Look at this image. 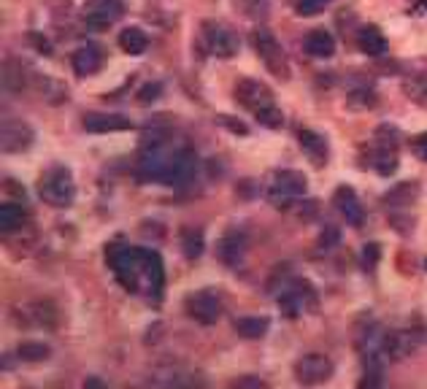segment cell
I'll list each match as a JSON object with an SVG mask.
<instances>
[{"instance_id": "6da1fadb", "label": "cell", "mask_w": 427, "mask_h": 389, "mask_svg": "<svg viewBox=\"0 0 427 389\" xmlns=\"http://www.w3.org/2000/svg\"><path fill=\"white\" fill-rule=\"evenodd\" d=\"M106 262H108V268L117 273V279H119V284L122 287H128L130 292H135L138 290V276H141V265H138V249H132L125 244V238L122 235H117L108 246H106Z\"/></svg>"}, {"instance_id": "7a4b0ae2", "label": "cell", "mask_w": 427, "mask_h": 389, "mask_svg": "<svg viewBox=\"0 0 427 389\" xmlns=\"http://www.w3.org/2000/svg\"><path fill=\"white\" fill-rule=\"evenodd\" d=\"M38 195H41L43 203H49L54 209L71 206L73 203V195H76V187H73L71 173L65 171V168H54V171L43 173Z\"/></svg>"}, {"instance_id": "3957f363", "label": "cell", "mask_w": 427, "mask_h": 389, "mask_svg": "<svg viewBox=\"0 0 427 389\" xmlns=\"http://www.w3.org/2000/svg\"><path fill=\"white\" fill-rule=\"evenodd\" d=\"M303 195H305V176L298 171H279L270 181V189H268V200L279 209L292 206Z\"/></svg>"}, {"instance_id": "277c9868", "label": "cell", "mask_w": 427, "mask_h": 389, "mask_svg": "<svg viewBox=\"0 0 427 389\" xmlns=\"http://www.w3.org/2000/svg\"><path fill=\"white\" fill-rule=\"evenodd\" d=\"M122 14H125L122 0H89L84 8V22L89 30L100 33V30H108Z\"/></svg>"}, {"instance_id": "5b68a950", "label": "cell", "mask_w": 427, "mask_h": 389, "mask_svg": "<svg viewBox=\"0 0 427 389\" xmlns=\"http://www.w3.org/2000/svg\"><path fill=\"white\" fill-rule=\"evenodd\" d=\"M333 376V362L327 354H305L295 365V379L303 387H316L325 384Z\"/></svg>"}, {"instance_id": "8992f818", "label": "cell", "mask_w": 427, "mask_h": 389, "mask_svg": "<svg viewBox=\"0 0 427 389\" xmlns=\"http://www.w3.org/2000/svg\"><path fill=\"white\" fill-rule=\"evenodd\" d=\"M187 314H189L198 325H203V327L214 325V322L219 319V314H222L219 295L211 292V290H198V292H192V295L187 298Z\"/></svg>"}, {"instance_id": "52a82bcc", "label": "cell", "mask_w": 427, "mask_h": 389, "mask_svg": "<svg viewBox=\"0 0 427 389\" xmlns=\"http://www.w3.org/2000/svg\"><path fill=\"white\" fill-rule=\"evenodd\" d=\"M36 141V132L27 122L22 119H8L3 122V152L5 154H19V152H27Z\"/></svg>"}, {"instance_id": "ba28073f", "label": "cell", "mask_w": 427, "mask_h": 389, "mask_svg": "<svg viewBox=\"0 0 427 389\" xmlns=\"http://www.w3.org/2000/svg\"><path fill=\"white\" fill-rule=\"evenodd\" d=\"M252 43H255V49L259 51V57L265 60V65H268L273 73L287 76V57H284L281 46L273 41L265 30H257L255 36H252Z\"/></svg>"}, {"instance_id": "9c48e42d", "label": "cell", "mask_w": 427, "mask_h": 389, "mask_svg": "<svg viewBox=\"0 0 427 389\" xmlns=\"http://www.w3.org/2000/svg\"><path fill=\"white\" fill-rule=\"evenodd\" d=\"M333 203H336L338 214L346 219V224H351V227H362V224H365L362 203H360V198L354 195L351 187H338L336 195H333Z\"/></svg>"}, {"instance_id": "30bf717a", "label": "cell", "mask_w": 427, "mask_h": 389, "mask_svg": "<svg viewBox=\"0 0 427 389\" xmlns=\"http://www.w3.org/2000/svg\"><path fill=\"white\" fill-rule=\"evenodd\" d=\"M203 36H206V49L211 51L214 57L227 60V57H233V54L238 51V41H235V36H233L227 27L206 25V27H203Z\"/></svg>"}, {"instance_id": "8fae6325", "label": "cell", "mask_w": 427, "mask_h": 389, "mask_svg": "<svg viewBox=\"0 0 427 389\" xmlns=\"http://www.w3.org/2000/svg\"><path fill=\"white\" fill-rule=\"evenodd\" d=\"M235 97H238V103H244L252 114L259 111L262 106L273 103L270 89H268L265 84H259V82H255V79H244V82H238V86H235Z\"/></svg>"}, {"instance_id": "7c38bea8", "label": "cell", "mask_w": 427, "mask_h": 389, "mask_svg": "<svg viewBox=\"0 0 427 389\" xmlns=\"http://www.w3.org/2000/svg\"><path fill=\"white\" fill-rule=\"evenodd\" d=\"M138 265H141V279H146L149 290L160 292L163 281H165V268H163L160 255L152 252V249H138Z\"/></svg>"}, {"instance_id": "4fadbf2b", "label": "cell", "mask_w": 427, "mask_h": 389, "mask_svg": "<svg viewBox=\"0 0 427 389\" xmlns=\"http://www.w3.org/2000/svg\"><path fill=\"white\" fill-rule=\"evenodd\" d=\"M195 173H198V154L192 149H178L176 152V163H173L171 187H176V189L189 187L195 181Z\"/></svg>"}, {"instance_id": "5bb4252c", "label": "cell", "mask_w": 427, "mask_h": 389, "mask_svg": "<svg viewBox=\"0 0 427 389\" xmlns=\"http://www.w3.org/2000/svg\"><path fill=\"white\" fill-rule=\"evenodd\" d=\"M216 255L224 265H241V259L246 255V238L241 230H227L216 246Z\"/></svg>"}, {"instance_id": "9a60e30c", "label": "cell", "mask_w": 427, "mask_h": 389, "mask_svg": "<svg viewBox=\"0 0 427 389\" xmlns=\"http://www.w3.org/2000/svg\"><path fill=\"white\" fill-rule=\"evenodd\" d=\"M130 119L122 114H86L84 117V130L86 132H95V135H103V132H119V130H128Z\"/></svg>"}, {"instance_id": "2e32d148", "label": "cell", "mask_w": 427, "mask_h": 389, "mask_svg": "<svg viewBox=\"0 0 427 389\" xmlns=\"http://www.w3.org/2000/svg\"><path fill=\"white\" fill-rule=\"evenodd\" d=\"M305 298H314L308 281H305V279H295L292 287L281 295V311H284L287 316H298L300 311H303V300H305Z\"/></svg>"}, {"instance_id": "e0dca14e", "label": "cell", "mask_w": 427, "mask_h": 389, "mask_svg": "<svg viewBox=\"0 0 427 389\" xmlns=\"http://www.w3.org/2000/svg\"><path fill=\"white\" fill-rule=\"evenodd\" d=\"M100 65H103V51L97 43H86L73 54V71L79 76H92Z\"/></svg>"}, {"instance_id": "ac0fdd59", "label": "cell", "mask_w": 427, "mask_h": 389, "mask_svg": "<svg viewBox=\"0 0 427 389\" xmlns=\"http://www.w3.org/2000/svg\"><path fill=\"white\" fill-rule=\"evenodd\" d=\"M303 49H305V54L325 60V57H330V54L336 51V41H333V36H330L327 30H311V33L303 38Z\"/></svg>"}, {"instance_id": "d6986e66", "label": "cell", "mask_w": 427, "mask_h": 389, "mask_svg": "<svg viewBox=\"0 0 427 389\" xmlns=\"http://www.w3.org/2000/svg\"><path fill=\"white\" fill-rule=\"evenodd\" d=\"M298 138L300 143H303V149H305V154H308V160L314 165H325L327 163V143H325L322 135H316L311 130H298Z\"/></svg>"}, {"instance_id": "ffe728a7", "label": "cell", "mask_w": 427, "mask_h": 389, "mask_svg": "<svg viewBox=\"0 0 427 389\" xmlns=\"http://www.w3.org/2000/svg\"><path fill=\"white\" fill-rule=\"evenodd\" d=\"M163 119H154L146 132H143V138H141V152H152V149H163V146H168V141H171V128L168 125H160Z\"/></svg>"}, {"instance_id": "44dd1931", "label": "cell", "mask_w": 427, "mask_h": 389, "mask_svg": "<svg viewBox=\"0 0 427 389\" xmlns=\"http://www.w3.org/2000/svg\"><path fill=\"white\" fill-rule=\"evenodd\" d=\"M268 327H270V319H268V316H244V319H238V322H235L238 335H241V338H246V341H257V338H262V335L268 333Z\"/></svg>"}, {"instance_id": "7402d4cb", "label": "cell", "mask_w": 427, "mask_h": 389, "mask_svg": "<svg viewBox=\"0 0 427 389\" xmlns=\"http://www.w3.org/2000/svg\"><path fill=\"white\" fill-rule=\"evenodd\" d=\"M357 46H360V51H365V54H371V57H379V54H384L386 51L384 36H382L376 27H362L360 36H357Z\"/></svg>"}, {"instance_id": "603a6c76", "label": "cell", "mask_w": 427, "mask_h": 389, "mask_svg": "<svg viewBox=\"0 0 427 389\" xmlns=\"http://www.w3.org/2000/svg\"><path fill=\"white\" fill-rule=\"evenodd\" d=\"M119 46H122L125 54H143L146 46H149V38H146V33L138 30V27H125V30L119 33Z\"/></svg>"}, {"instance_id": "cb8c5ba5", "label": "cell", "mask_w": 427, "mask_h": 389, "mask_svg": "<svg viewBox=\"0 0 427 389\" xmlns=\"http://www.w3.org/2000/svg\"><path fill=\"white\" fill-rule=\"evenodd\" d=\"M181 252L187 259H198L203 255V233L195 227H184L181 230Z\"/></svg>"}, {"instance_id": "d4e9b609", "label": "cell", "mask_w": 427, "mask_h": 389, "mask_svg": "<svg viewBox=\"0 0 427 389\" xmlns=\"http://www.w3.org/2000/svg\"><path fill=\"white\" fill-rule=\"evenodd\" d=\"M22 224H25V209L22 206L5 203L0 209V227H3V233H16Z\"/></svg>"}, {"instance_id": "484cf974", "label": "cell", "mask_w": 427, "mask_h": 389, "mask_svg": "<svg viewBox=\"0 0 427 389\" xmlns=\"http://www.w3.org/2000/svg\"><path fill=\"white\" fill-rule=\"evenodd\" d=\"M16 357L22 362H43L49 357V346L38 344V341H25L16 346Z\"/></svg>"}, {"instance_id": "4316f807", "label": "cell", "mask_w": 427, "mask_h": 389, "mask_svg": "<svg viewBox=\"0 0 427 389\" xmlns=\"http://www.w3.org/2000/svg\"><path fill=\"white\" fill-rule=\"evenodd\" d=\"M257 122L259 125H265V128H281L284 125V114H281V108L276 106V100L273 103H268V106H262L259 111H255Z\"/></svg>"}, {"instance_id": "83f0119b", "label": "cell", "mask_w": 427, "mask_h": 389, "mask_svg": "<svg viewBox=\"0 0 427 389\" xmlns=\"http://www.w3.org/2000/svg\"><path fill=\"white\" fill-rule=\"evenodd\" d=\"M33 314H36V319L41 322V327H46V330L57 327V311H54V303L51 300H36Z\"/></svg>"}, {"instance_id": "f1b7e54d", "label": "cell", "mask_w": 427, "mask_h": 389, "mask_svg": "<svg viewBox=\"0 0 427 389\" xmlns=\"http://www.w3.org/2000/svg\"><path fill=\"white\" fill-rule=\"evenodd\" d=\"M371 163H373V168H376L379 176H389V173H395V168H397V157L389 149H379Z\"/></svg>"}, {"instance_id": "f546056e", "label": "cell", "mask_w": 427, "mask_h": 389, "mask_svg": "<svg viewBox=\"0 0 427 389\" xmlns=\"http://www.w3.org/2000/svg\"><path fill=\"white\" fill-rule=\"evenodd\" d=\"M414 192H417V184H400L386 195V203L389 206H406L414 200Z\"/></svg>"}, {"instance_id": "4dcf8cb0", "label": "cell", "mask_w": 427, "mask_h": 389, "mask_svg": "<svg viewBox=\"0 0 427 389\" xmlns=\"http://www.w3.org/2000/svg\"><path fill=\"white\" fill-rule=\"evenodd\" d=\"M376 143H379V149H389L392 152L400 143V135H397V130L392 125H382V128H376Z\"/></svg>"}, {"instance_id": "1f68e13d", "label": "cell", "mask_w": 427, "mask_h": 389, "mask_svg": "<svg viewBox=\"0 0 427 389\" xmlns=\"http://www.w3.org/2000/svg\"><path fill=\"white\" fill-rule=\"evenodd\" d=\"M333 0H300L298 3V14L300 16H316L319 11H325Z\"/></svg>"}, {"instance_id": "d6a6232c", "label": "cell", "mask_w": 427, "mask_h": 389, "mask_svg": "<svg viewBox=\"0 0 427 389\" xmlns=\"http://www.w3.org/2000/svg\"><path fill=\"white\" fill-rule=\"evenodd\" d=\"M14 68H16V62H11V60H8L5 68H3V84H5L8 92H14V89L19 92V89H22V76H19V71H16V79H14Z\"/></svg>"}, {"instance_id": "836d02e7", "label": "cell", "mask_w": 427, "mask_h": 389, "mask_svg": "<svg viewBox=\"0 0 427 389\" xmlns=\"http://www.w3.org/2000/svg\"><path fill=\"white\" fill-rule=\"evenodd\" d=\"M371 103H373V95H371L368 89H362V92H351V95H349V106L357 108V111H360V108H368Z\"/></svg>"}, {"instance_id": "e575fe53", "label": "cell", "mask_w": 427, "mask_h": 389, "mask_svg": "<svg viewBox=\"0 0 427 389\" xmlns=\"http://www.w3.org/2000/svg\"><path fill=\"white\" fill-rule=\"evenodd\" d=\"M379 257H382V252H379V246H376V244H368V246H362V265H365L368 270H373V268H376Z\"/></svg>"}, {"instance_id": "d590c367", "label": "cell", "mask_w": 427, "mask_h": 389, "mask_svg": "<svg viewBox=\"0 0 427 389\" xmlns=\"http://www.w3.org/2000/svg\"><path fill=\"white\" fill-rule=\"evenodd\" d=\"M219 122L230 130V132H235V135H246V132H249L246 125H244L241 119H235V117H219Z\"/></svg>"}, {"instance_id": "8d00e7d4", "label": "cell", "mask_w": 427, "mask_h": 389, "mask_svg": "<svg viewBox=\"0 0 427 389\" xmlns=\"http://www.w3.org/2000/svg\"><path fill=\"white\" fill-rule=\"evenodd\" d=\"M27 41H30L33 49H38L41 54H51V46H49L46 36H41V33H27Z\"/></svg>"}, {"instance_id": "74e56055", "label": "cell", "mask_w": 427, "mask_h": 389, "mask_svg": "<svg viewBox=\"0 0 427 389\" xmlns=\"http://www.w3.org/2000/svg\"><path fill=\"white\" fill-rule=\"evenodd\" d=\"M414 149H417V154H419V157H427V135L414 138Z\"/></svg>"}, {"instance_id": "f35d334b", "label": "cell", "mask_w": 427, "mask_h": 389, "mask_svg": "<svg viewBox=\"0 0 427 389\" xmlns=\"http://www.w3.org/2000/svg\"><path fill=\"white\" fill-rule=\"evenodd\" d=\"M300 209V219H303V222H308V219H311V214H314V211H316V203H305V206H298Z\"/></svg>"}, {"instance_id": "ab89813d", "label": "cell", "mask_w": 427, "mask_h": 389, "mask_svg": "<svg viewBox=\"0 0 427 389\" xmlns=\"http://www.w3.org/2000/svg\"><path fill=\"white\" fill-rule=\"evenodd\" d=\"M336 241H338V233H336V230H333V227H330V230H327V233H325V246H333V244H336Z\"/></svg>"}, {"instance_id": "60d3db41", "label": "cell", "mask_w": 427, "mask_h": 389, "mask_svg": "<svg viewBox=\"0 0 427 389\" xmlns=\"http://www.w3.org/2000/svg\"><path fill=\"white\" fill-rule=\"evenodd\" d=\"M259 384H262V381H259V379H252V376H249V379H238V387H259Z\"/></svg>"}, {"instance_id": "b9f144b4", "label": "cell", "mask_w": 427, "mask_h": 389, "mask_svg": "<svg viewBox=\"0 0 427 389\" xmlns=\"http://www.w3.org/2000/svg\"><path fill=\"white\" fill-rule=\"evenodd\" d=\"M86 387H106L103 379H86Z\"/></svg>"}, {"instance_id": "7bdbcfd3", "label": "cell", "mask_w": 427, "mask_h": 389, "mask_svg": "<svg viewBox=\"0 0 427 389\" xmlns=\"http://www.w3.org/2000/svg\"><path fill=\"white\" fill-rule=\"evenodd\" d=\"M425 11H427V0H422V3L414 8V14H425Z\"/></svg>"}, {"instance_id": "ee69618b", "label": "cell", "mask_w": 427, "mask_h": 389, "mask_svg": "<svg viewBox=\"0 0 427 389\" xmlns=\"http://www.w3.org/2000/svg\"><path fill=\"white\" fill-rule=\"evenodd\" d=\"M425 268H427V259H425Z\"/></svg>"}]
</instances>
